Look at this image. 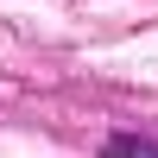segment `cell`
<instances>
[{
    "mask_svg": "<svg viewBox=\"0 0 158 158\" xmlns=\"http://www.w3.org/2000/svg\"><path fill=\"white\" fill-rule=\"evenodd\" d=\"M108 158H158V152L146 146V139H114V146H108Z\"/></svg>",
    "mask_w": 158,
    "mask_h": 158,
    "instance_id": "obj_1",
    "label": "cell"
}]
</instances>
